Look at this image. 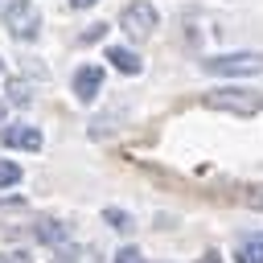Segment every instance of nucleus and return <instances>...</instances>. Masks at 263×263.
I'll return each instance as SVG.
<instances>
[{"mask_svg":"<svg viewBox=\"0 0 263 263\" xmlns=\"http://www.w3.org/2000/svg\"><path fill=\"white\" fill-rule=\"evenodd\" d=\"M205 74H230V78H255L263 74V53H218L201 62Z\"/></svg>","mask_w":263,"mask_h":263,"instance_id":"f257e3e1","label":"nucleus"},{"mask_svg":"<svg viewBox=\"0 0 263 263\" xmlns=\"http://www.w3.org/2000/svg\"><path fill=\"white\" fill-rule=\"evenodd\" d=\"M4 25L16 41H33L41 33V12L33 0H12V4H4Z\"/></svg>","mask_w":263,"mask_h":263,"instance_id":"f03ea898","label":"nucleus"},{"mask_svg":"<svg viewBox=\"0 0 263 263\" xmlns=\"http://www.w3.org/2000/svg\"><path fill=\"white\" fill-rule=\"evenodd\" d=\"M156 8L148 4V0H136V4H127L123 8V16H119V29L132 37V41H144V37H152V29H156Z\"/></svg>","mask_w":263,"mask_h":263,"instance_id":"7ed1b4c3","label":"nucleus"},{"mask_svg":"<svg viewBox=\"0 0 263 263\" xmlns=\"http://www.w3.org/2000/svg\"><path fill=\"white\" fill-rule=\"evenodd\" d=\"M205 107L234 111V115H255V111H263V99L251 95V90H214V95H205Z\"/></svg>","mask_w":263,"mask_h":263,"instance_id":"20e7f679","label":"nucleus"},{"mask_svg":"<svg viewBox=\"0 0 263 263\" xmlns=\"http://www.w3.org/2000/svg\"><path fill=\"white\" fill-rule=\"evenodd\" d=\"M99 90H103V70H99V66H78V74H74V95H78V103H95Z\"/></svg>","mask_w":263,"mask_h":263,"instance_id":"39448f33","label":"nucleus"},{"mask_svg":"<svg viewBox=\"0 0 263 263\" xmlns=\"http://www.w3.org/2000/svg\"><path fill=\"white\" fill-rule=\"evenodd\" d=\"M0 144H8V148H25V152H37V148H41V132L29 127V123H12V127H0Z\"/></svg>","mask_w":263,"mask_h":263,"instance_id":"423d86ee","label":"nucleus"},{"mask_svg":"<svg viewBox=\"0 0 263 263\" xmlns=\"http://www.w3.org/2000/svg\"><path fill=\"white\" fill-rule=\"evenodd\" d=\"M107 62H111L119 74H140V70H144V62H140L132 49H123V45H111V49H107Z\"/></svg>","mask_w":263,"mask_h":263,"instance_id":"0eeeda50","label":"nucleus"},{"mask_svg":"<svg viewBox=\"0 0 263 263\" xmlns=\"http://www.w3.org/2000/svg\"><path fill=\"white\" fill-rule=\"evenodd\" d=\"M37 238H41V242H49V247H62V242L70 238V222L45 218V222H37Z\"/></svg>","mask_w":263,"mask_h":263,"instance_id":"6e6552de","label":"nucleus"},{"mask_svg":"<svg viewBox=\"0 0 263 263\" xmlns=\"http://www.w3.org/2000/svg\"><path fill=\"white\" fill-rule=\"evenodd\" d=\"M234 263H263V242H242L238 251H234Z\"/></svg>","mask_w":263,"mask_h":263,"instance_id":"1a4fd4ad","label":"nucleus"},{"mask_svg":"<svg viewBox=\"0 0 263 263\" xmlns=\"http://www.w3.org/2000/svg\"><path fill=\"white\" fill-rule=\"evenodd\" d=\"M16 181H21V164L0 160V189H8V185H16Z\"/></svg>","mask_w":263,"mask_h":263,"instance_id":"9d476101","label":"nucleus"},{"mask_svg":"<svg viewBox=\"0 0 263 263\" xmlns=\"http://www.w3.org/2000/svg\"><path fill=\"white\" fill-rule=\"evenodd\" d=\"M8 103L25 107V103H29V86H25V82H8Z\"/></svg>","mask_w":263,"mask_h":263,"instance_id":"9b49d317","label":"nucleus"},{"mask_svg":"<svg viewBox=\"0 0 263 263\" xmlns=\"http://www.w3.org/2000/svg\"><path fill=\"white\" fill-rule=\"evenodd\" d=\"M103 218H107L115 230H132V218H127L123 210H103Z\"/></svg>","mask_w":263,"mask_h":263,"instance_id":"f8f14e48","label":"nucleus"},{"mask_svg":"<svg viewBox=\"0 0 263 263\" xmlns=\"http://www.w3.org/2000/svg\"><path fill=\"white\" fill-rule=\"evenodd\" d=\"M115 263H148V259H144V255H140L136 247H123V251L115 255Z\"/></svg>","mask_w":263,"mask_h":263,"instance_id":"ddd939ff","label":"nucleus"},{"mask_svg":"<svg viewBox=\"0 0 263 263\" xmlns=\"http://www.w3.org/2000/svg\"><path fill=\"white\" fill-rule=\"evenodd\" d=\"M0 263H33V259H29V251H4Z\"/></svg>","mask_w":263,"mask_h":263,"instance_id":"4468645a","label":"nucleus"},{"mask_svg":"<svg viewBox=\"0 0 263 263\" xmlns=\"http://www.w3.org/2000/svg\"><path fill=\"white\" fill-rule=\"evenodd\" d=\"M247 205H255V210H263V185H255V189H247Z\"/></svg>","mask_w":263,"mask_h":263,"instance_id":"2eb2a0df","label":"nucleus"},{"mask_svg":"<svg viewBox=\"0 0 263 263\" xmlns=\"http://www.w3.org/2000/svg\"><path fill=\"white\" fill-rule=\"evenodd\" d=\"M90 4H99V0H70V8H90Z\"/></svg>","mask_w":263,"mask_h":263,"instance_id":"dca6fc26","label":"nucleus"},{"mask_svg":"<svg viewBox=\"0 0 263 263\" xmlns=\"http://www.w3.org/2000/svg\"><path fill=\"white\" fill-rule=\"evenodd\" d=\"M197 263H222V259H218V255H214V251H210V255H201V259H197Z\"/></svg>","mask_w":263,"mask_h":263,"instance_id":"f3484780","label":"nucleus"},{"mask_svg":"<svg viewBox=\"0 0 263 263\" xmlns=\"http://www.w3.org/2000/svg\"><path fill=\"white\" fill-rule=\"evenodd\" d=\"M58 263H74V251H62V259Z\"/></svg>","mask_w":263,"mask_h":263,"instance_id":"a211bd4d","label":"nucleus"},{"mask_svg":"<svg viewBox=\"0 0 263 263\" xmlns=\"http://www.w3.org/2000/svg\"><path fill=\"white\" fill-rule=\"evenodd\" d=\"M251 238H255V242H263V234H251Z\"/></svg>","mask_w":263,"mask_h":263,"instance_id":"6ab92c4d","label":"nucleus"},{"mask_svg":"<svg viewBox=\"0 0 263 263\" xmlns=\"http://www.w3.org/2000/svg\"><path fill=\"white\" fill-rule=\"evenodd\" d=\"M0 119H4V103H0Z\"/></svg>","mask_w":263,"mask_h":263,"instance_id":"aec40b11","label":"nucleus"},{"mask_svg":"<svg viewBox=\"0 0 263 263\" xmlns=\"http://www.w3.org/2000/svg\"><path fill=\"white\" fill-rule=\"evenodd\" d=\"M0 74H4V62H0Z\"/></svg>","mask_w":263,"mask_h":263,"instance_id":"412c9836","label":"nucleus"},{"mask_svg":"<svg viewBox=\"0 0 263 263\" xmlns=\"http://www.w3.org/2000/svg\"><path fill=\"white\" fill-rule=\"evenodd\" d=\"M0 8H4V0H0Z\"/></svg>","mask_w":263,"mask_h":263,"instance_id":"4be33fe9","label":"nucleus"}]
</instances>
